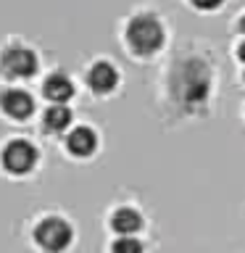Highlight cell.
Masks as SVG:
<instances>
[{"instance_id": "obj_1", "label": "cell", "mask_w": 245, "mask_h": 253, "mask_svg": "<svg viewBox=\"0 0 245 253\" xmlns=\"http://www.w3.org/2000/svg\"><path fill=\"white\" fill-rule=\"evenodd\" d=\"M148 98L163 129L203 124L221 108V58L211 40L185 37L148 77Z\"/></svg>"}, {"instance_id": "obj_2", "label": "cell", "mask_w": 245, "mask_h": 253, "mask_svg": "<svg viewBox=\"0 0 245 253\" xmlns=\"http://www.w3.org/2000/svg\"><path fill=\"white\" fill-rule=\"evenodd\" d=\"M114 37L126 58L150 69L158 66L177 42L169 16L153 3L132 5L116 21Z\"/></svg>"}, {"instance_id": "obj_3", "label": "cell", "mask_w": 245, "mask_h": 253, "mask_svg": "<svg viewBox=\"0 0 245 253\" xmlns=\"http://www.w3.org/2000/svg\"><path fill=\"white\" fill-rule=\"evenodd\" d=\"M47 69H50L47 55L35 40L19 32L0 35V82L3 84L40 82Z\"/></svg>"}, {"instance_id": "obj_4", "label": "cell", "mask_w": 245, "mask_h": 253, "mask_svg": "<svg viewBox=\"0 0 245 253\" xmlns=\"http://www.w3.org/2000/svg\"><path fill=\"white\" fill-rule=\"evenodd\" d=\"M45 166V148L27 132H8L0 137V177L5 182H32Z\"/></svg>"}, {"instance_id": "obj_5", "label": "cell", "mask_w": 245, "mask_h": 253, "mask_svg": "<svg viewBox=\"0 0 245 253\" xmlns=\"http://www.w3.org/2000/svg\"><path fill=\"white\" fill-rule=\"evenodd\" d=\"M27 240L37 253H69L77 243V221L63 209H40L27 219Z\"/></svg>"}, {"instance_id": "obj_6", "label": "cell", "mask_w": 245, "mask_h": 253, "mask_svg": "<svg viewBox=\"0 0 245 253\" xmlns=\"http://www.w3.org/2000/svg\"><path fill=\"white\" fill-rule=\"evenodd\" d=\"M77 77H79V84H82V92L95 103L116 100L124 92V82H126L124 69L108 53H98L92 58H87Z\"/></svg>"}, {"instance_id": "obj_7", "label": "cell", "mask_w": 245, "mask_h": 253, "mask_svg": "<svg viewBox=\"0 0 245 253\" xmlns=\"http://www.w3.org/2000/svg\"><path fill=\"white\" fill-rule=\"evenodd\" d=\"M40 95L29 84H3L0 82V122L8 126H29L37 122Z\"/></svg>"}, {"instance_id": "obj_8", "label": "cell", "mask_w": 245, "mask_h": 253, "mask_svg": "<svg viewBox=\"0 0 245 253\" xmlns=\"http://www.w3.org/2000/svg\"><path fill=\"white\" fill-rule=\"evenodd\" d=\"M103 145H106V137H103L100 126L87 119H79L71 126V132L58 142V150L71 164H90L103 153Z\"/></svg>"}, {"instance_id": "obj_9", "label": "cell", "mask_w": 245, "mask_h": 253, "mask_svg": "<svg viewBox=\"0 0 245 253\" xmlns=\"http://www.w3.org/2000/svg\"><path fill=\"white\" fill-rule=\"evenodd\" d=\"M111 237H122V235H142L148 229V213L142 209V203L132 195H122L106 209L103 216Z\"/></svg>"}, {"instance_id": "obj_10", "label": "cell", "mask_w": 245, "mask_h": 253, "mask_svg": "<svg viewBox=\"0 0 245 253\" xmlns=\"http://www.w3.org/2000/svg\"><path fill=\"white\" fill-rule=\"evenodd\" d=\"M79 92H82L79 77L66 66H50L37 82V95L40 100H45V106H71Z\"/></svg>"}, {"instance_id": "obj_11", "label": "cell", "mask_w": 245, "mask_h": 253, "mask_svg": "<svg viewBox=\"0 0 245 253\" xmlns=\"http://www.w3.org/2000/svg\"><path fill=\"white\" fill-rule=\"evenodd\" d=\"M77 122L79 119L74 114V106H42L35 126H37V134L42 140H53L58 145Z\"/></svg>"}, {"instance_id": "obj_12", "label": "cell", "mask_w": 245, "mask_h": 253, "mask_svg": "<svg viewBox=\"0 0 245 253\" xmlns=\"http://www.w3.org/2000/svg\"><path fill=\"white\" fill-rule=\"evenodd\" d=\"M106 251L108 253H145L148 245L142 240V235H122V237H111Z\"/></svg>"}, {"instance_id": "obj_13", "label": "cell", "mask_w": 245, "mask_h": 253, "mask_svg": "<svg viewBox=\"0 0 245 253\" xmlns=\"http://www.w3.org/2000/svg\"><path fill=\"white\" fill-rule=\"evenodd\" d=\"M179 3L198 16H219L221 11H227L232 0H179Z\"/></svg>"}, {"instance_id": "obj_14", "label": "cell", "mask_w": 245, "mask_h": 253, "mask_svg": "<svg viewBox=\"0 0 245 253\" xmlns=\"http://www.w3.org/2000/svg\"><path fill=\"white\" fill-rule=\"evenodd\" d=\"M229 35L235 37H245V5L240 8V11L232 13V19H229Z\"/></svg>"}, {"instance_id": "obj_15", "label": "cell", "mask_w": 245, "mask_h": 253, "mask_svg": "<svg viewBox=\"0 0 245 253\" xmlns=\"http://www.w3.org/2000/svg\"><path fill=\"white\" fill-rule=\"evenodd\" d=\"M229 55H232V61H235V66H237V69H243V66H245V37H235V40H232Z\"/></svg>"}, {"instance_id": "obj_16", "label": "cell", "mask_w": 245, "mask_h": 253, "mask_svg": "<svg viewBox=\"0 0 245 253\" xmlns=\"http://www.w3.org/2000/svg\"><path fill=\"white\" fill-rule=\"evenodd\" d=\"M237 82L245 87V66H243V69H237Z\"/></svg>"}, {"instance_id": "obj_17", "label": "cell", "mask_w": 245, "mask_h": 253, "mask_svg": "<svg viewBox=\"0 0 245 253\" xmlns=\"http://www.w3.org/2000/svg\"><path fill=\"white\" fill-rule=\"evenodd\" d=\"M240 119L245 122V100H243V106H240Z\"/></svg>"}]
</instances>
